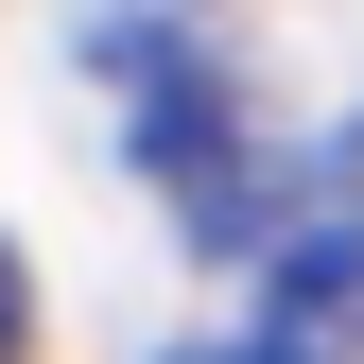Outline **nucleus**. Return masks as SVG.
Instances as JSON below:
<instances>
[{"label":"nucleus","instance_id":"obj_1","mask_svg":"<svg viewBox=\"0 0 364 364\" xmlns=\"http://www.w3.org/2000/svg\"><path fill=\"white\" fill-rule=\"evenodd\" d=\"M260 364H347L364 347V122L330 156H312V191L278 208V243H260Z\"/></svg>","mask_w":364,"mask_h":364},{"label":"nucleus","instance_id":"obj_2","mask_svg":"<svg viewBox=\"0 0 364 364\" xmlns=\"http://www.w3.org/2000/svg\"><path fill=\"white\" fill-rule=\"evenodd\" d=\"M0 364H18V260H0Z\"/></svg>","mask_w":364,"mask_h":364},{"label":"nucleus","instance_id":"obj_3","mask_svg":"<svg viewBox=\"0 0 364 364\" xmlns=\"http://www.w3.org/2000/svg\"><path fill=\"white\" fill-rule=\"evenodd\" d=\"M156 364H260V347H156Z\"/></svg>","mask_w":364,"mask_h":364}]
</instances>
